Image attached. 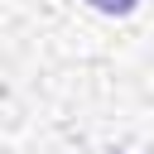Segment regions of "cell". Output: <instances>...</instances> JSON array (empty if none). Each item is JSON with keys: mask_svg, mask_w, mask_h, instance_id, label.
Segmentation results:
<instances>
[{"mask_svg": "<svg viewBox=\"0 0 154 154\" xmlns=\"http://www.w3.org/2000/svg\"><path fill=\"white\" fill-rule=\"evenodd\" d=\"M91 10H101V14H130L140 0H87Z\"/></svg>", "mask_w": 154, "mask_h": 154, "instance_id": "6da1fadb", "label": "cell"}]
</instances>
